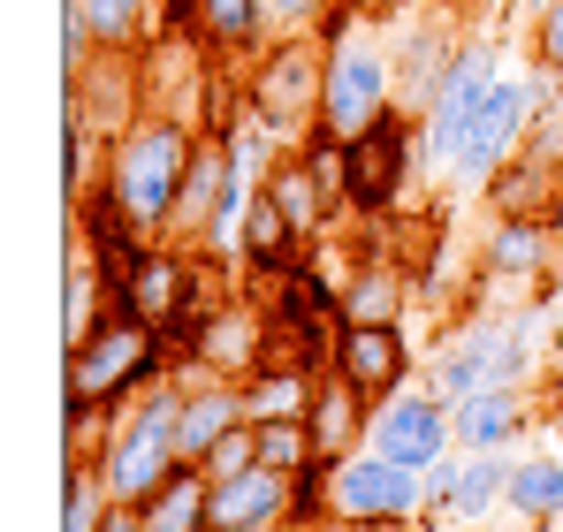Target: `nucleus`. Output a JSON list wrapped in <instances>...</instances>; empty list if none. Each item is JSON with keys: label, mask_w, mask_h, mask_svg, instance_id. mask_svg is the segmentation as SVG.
<instances>
[{"label": "nucleus", "mask_w": 563, "mask_h": 532, "mask_svg": "<svg viewBox=\"0 0 563 532\" xmlns=\"http://www.w3.org/2000/svg\"><path fill=\"white\" fill-rule=\"evenodd\" d=\"M297 252H305V236L289 229V213L275 206V190L260 182V190H252V213H244V266L289 281V274H297Z\"/></svg>", "instance_id": "nucleus-19"}, {"label": "nucleus", "mask_w": 563, "mask_h": 532, "mask_svg": "<svg viewBox=\"0 0 563 532\" xmlns=\"http://www.w3.org/2000/svg\"><path fill=\"white\" fill-rule=\"evenodd\" d=\"M190 153H198V130H184L176 114H145V122H130L122 137H107V168H99V176L122 198V213L137 221L145 244H161L168 221H176Z\"/></svg>", "instance_id": "nucleus-1"}, {"label": "nucleus", "mask_w": 563, "mask_h": 532, "mask_svg": "<svg viewBox=\"0 0 563 532\" xmlns=\"http://www.w3.org/2000/svg\"><path fill=\"white\" fill-rule=\"evenodd\" d=\"M450 419H457V448H518V434H526V388L465 396V403H450Z\"/></svg>", "instance_id": "nucleus-21"}, {"label": "nucleus", "mask_w": 563, "mask_h": 532, "mask_svg": "<svg viewBox=\"0 0 563 532\" xmlns=\"http://www.w3.org/2000/svg\"><path fill=\"white\" fill-rule=\"evenodd\" d=\"M556 252H563V244H556V229H549L541 213H503V221L487 229L479 266H487V281H533Z\"/></svg>", "instance_id": "nucleus-17"}, {"label": "nucleus", "mask_w": 563, "mask_h": 532, "mask_svg": "<svg viewBox=\"0 0 563 532\" xmlns=\"http://www.w3.org/2000/svg\"><path fill=\"white\" fill-rule=\"evenodd\" d=\"M107 274H114V281H107V289H114V312L145 320V328H161V335L190 312V281H198V266H190L184 244H168V236H161V244H137L130 259L107 266Z\"/></svg>", "instance_id": "nucleus-9"}, {"label": "nucleus", "mask_w": 563, "mask_h": 532, "mask_svg": "<svg viewBox=\"0 0 563 532\" xmlns=\"http://www.w3.org/2000/svg\"><path fill=\"white\" fill-rule=\"evenodd\" d=\"M533 62H541L549 85H563V0H549L541 23H533Z\"/></svg>", "instance_id": "nucleus-35"}, {"label": "nucleus", "mask_w": 563, "mask_h": 532, "mask_svg": "<svg viewBox=\"0 0 563 532\" xmlns=\"http://www.w3.org/2000/svg\"><path fill=\"white\" fill-rule=\"evenodd\" d=\"M335 373H351L366 396H396L404 380H411V343H404V328H335V351H328Z\"/></svg>", "instance_id": "nucleus-15"}, {"label": "nucleus", "mask_w": 563, "mask_h": 532, "mask_svg": "<svg viewBox=\"0 0 563 532\" xmlns=\"http://www.w3.org/2000/svg\"><path fill=\"white\" fill-rule=\"evenodd\" d=\"M366 419H374V396H366L351 373L328 365L320 388H312V419H305V426H312V448H320L328 464H343L351 448H366Z\"/></svg>", "instance_id": "nucleus-16"}, {"label": "nucleus", "mask_w": 563, "mask_h": 532, "mask_svg": "<svg viewBox=\"0 0 563 532\" xmlns=\"http://www.w3.org/2000/svg\"><path fill=\"white\" fill-rule=\"evenodd\" d=\"M380 114H396V69L388 46L358 23V8L343 0L328 15V91H320V130L328 137H358Z\"/></svg>", "instance_id": "nucleus-4"}, {"label": "nucleus", "mask_w": 563, "mask_h": 532, "mask_svg": "<svg viewBox=\"0 0 563 532\" xmlns=\"http://www.w3.org/2000/svg\"><path fill=\"white\" fill-rule=\"evenodd\" d=\"M99 281H107V259L85 252V236H77L69 244V281H62V335H69V351L99 328Z\"/></svg>", "instance_id": "nucleus-27"}, {"label": "nucleus", "mask_w": 563, "mask_h": 532, "mask_svg": "<svg viewBox=\"0 0 563 532\" xmlns=\"http://www.w3.org/2000/svg\"><path fill=\"white\" fill-rule=\"evenodd\" d=\"M411 168H427L411 114H380L374 130L343 137V206H351V213H388V206L404 198Z\"/></svg>", "instance_id": "nucleus-8"}, {"label": "nucleus", "mask_w": 563, "mask_h": 532, "mask_svg": "<svg viewBox=\"0 0 563 532\" xmlns=\"http://www.w3.org/2000/svg\"><path fill=\"white\" fill-rule=\"evenodd\" d=\"M184 38H198L213 62H260L267 54V15L260 0H176Z\"/></svg>", "instance_id": "nucleus-14"}, {"label": "nucleus", "mask_w": 563, "mask_h": 532, "mask_svg": "<svg viewBox=\"0 0 563 532\" xmlns=\"http://www.w3.org/2000/svg\"><path fill=\"white\" fill-rule=\"evenodd\" d=\"M358 532H396V518H380V525H358Z\"/></svg>", "instance_id": "nucleus-39"}, {"label": "nucleus", "mask_w": 563, "mask_h": 532, "mask_svg": "<svg viewBox=\"0 0 563 532\" xmlns=\"http://www.w3.org/2000/svg\"><path fill=\"white\" fill-rule=\"evenodd\" d=\"M267 190H275V206L289 213V229L312 244L320 229H328V213H335V190L312 176V160H305V145L297 153H275V168H267Z\"/></svg>", "instance_id": "nucleus-18"}, {"label": "nucleus", "mask_w": 563, "mask_h": 532, "mask_svg": "<svg viewBox=\"0 0 563 532\" xmlns=\"http://www.w3.org/2000/svg\"><path fill=\"white\" fill-rule=\"evenodd\" d=\"M343 0H260V15H267V38H305L312 23H328Z\"/></svg>", "instance_id": "nucleus-34"}, {"label": "nucleus", "mask_w": 563, "mask_h": 532, "mask_svg": "<svg viewBox=\"0 0 563 532\" xmlns=\"http://www.w3.org/2000/svg\"><path fill=\"white\" fill-rule=\"evenodd\" d=\"M99 532H145V525H137V510H130V502H114V518H107Z\"/></svg>", "instance_id": "nucleus-36"}, {"label": "nucleus", "mask_w": 563, "mask_h": 532, "mask_svg": "<svg viewBox=\"0 0 563 532\" xmlns=\"http://www.w3.org/2000/svg\"><path fill=\"white\" fill-rule=\"evenodd\" d=\"M549 190H556V168H549L541 153H526V160L495 168V182H487L495 213H549Z\"/></svg>", "instance_id": "nucleus-29"}, {"label": "nucleus", "mask_w": 563, "mask_h": 532, "mask_svg": "<svg viewBox=\"0 0 563 532\" xmlns=\"http://www.w3.org/2000/svg\"><path fill=\"white\" fill-rule=\"evenodd\" d=\"M312 388H320V380H312L305 365H289V357H282V365H260V373L244 380V419H252V426L312 419Z\"/></svg>", "instance_id": "nucleus-24"}, {"label": "nucleus", "mask_w": 563, "mask_h": 532, "mask_svg": "<svg viewBox=\"0 0 563 532\" xmlns=\"http://www.w3.org/2000/svg\"><path fill=\"white\" fill-rule=\"evenodd\" d=\"M260 464H275V472H305V464H320V448H312V426L305 419H275V426H260Z\"/></svg>", "instance_id": "nucleus-32"}, {"label": "nucleus", "mask_w": 563, "mask_h": 532, "mask_svg": "<svg viewBox=\"0 0 563 532\" xmlns=\"http://www.w3.org/2000/svg\"><path fill=\"white\" fill-rule=\"evenodd\" d=\"M320 91H328V38H275V54L252 62L244 107L275 130L282 153H297L320 130Z\"/></svg>", "instance_id": "nucleus-5"}, {"label": "nucleus", "mask_w": 563, "mask_h": 532, "mask_svg": "<svg viewBox=\"0 0 563 532\" xmlns=\"http://www.w3.org/2000/svg\"><path fill=\"white\" fill-rule=\"evenodd\" d=\"M351 8H358V15H388L396 0H351Z\"/></svg>", "instance_id": "nucleus-37"}, {"label": "nucleus", "mask_w": 563, "mask_h": 532, "mask_svg": "<svg viewBox=\"0 0 563 532\" xmlns=\"http://www.w3.org/2000/svg\"><path fill=\"white\" fill-rule=\"evenodd\" d=\"M533 335L541 320H510V328H472L450 351H434L427 365V388L442 403H465V396H487V388H526V365H533Z\"/></svg>", "instance_id": "nucleus-7"}, {"label": "nucleus", "mask_w": 563, "mask_h": 532, "mask_svg": "<svg viewBox=\"0 0 563 532\" xmlns=\"http://www.w3.org/2000/svg\"><path fill=\"white\" fill-rule=\"evenodd\" d=\"M92 168H107V160H99V130H85V107H69V114H62V198H69V213L85 206Z\"/></svg>", "instance_id": "nucleus-30"}, {"label": "nucleus", "mask_w": 563, "mask_h": 532, "mask_svg": "<svg viewBox=\"0 0 563 532\" xmlns=\"http://www.w3.org/2000/svg\"><path fill=\"white\" fill-rule=\"evenodd\" d=\"M495 77H503V62H495V46H487V38L457 46V62H450L442 91H434V107L419 114V160H427L434 176H450V160H457V137H465L472 107L487 99V85H495Z\"/></svg>", "instance_id": "nucleus-12"}, {"label": "nucleus", "mask_w": 563, "mask_h": 532, "mask_svg": "<svg viewBox=\"0 0 563 532\" xmlns=\"http://www.w3.org/2000/svg\"><path fill=\"white\" fill-rule=\"evenodd\" d=\"M252 464H260V426L244 419V426H229L221 442L206 448V464H198V472H206V479H236V472H252Z\"/></svg>", "instance_id": "nucleus-33"}, {"label": "nucleus", "mask_w": 563, "mask_h": 532, "mask_svg": "<svg viewBox=\"0 0 563 532\" xmlns=\"http://www.w3.org/2000/svg\"><path fill=\"white\" fill-rule=\"evenodd\" d=\"M450 62H457V38L450 31H419L404 46V62H396V114H427L442 77H450Z\"/></svg>", "instance_id": "nucleus-23"}, {"label": "nucleus", "mask_w": 563, "mask_h": 532, "mask_svg": "<svg viewBox=\"0 0 563 532\" xmlns=\"http://www.w3.org/2000/svg\"><path fill=\"white\" fill-rule=\"evenodd\" d=\"M145 8H153V0H85V15H92L107 54H130V46L145 38Z\"/></svg>", "instance_id": "nucleus-31"}, {"label": "nucleus", "mask_w": 563, "mask_h": 532, "mask_svg": "<svg viewBox=\"0 0 563 532\" xmlns=\"http://www.w3.org/2000/svg\"><path fill=\"white\" fill-rule=\"evenodd\" d=\"M556 281H563V252H556Z\"/></svg>", "instance_id": "nucleus-40"}, {"label": "nucleus", "mask_w": 563, "mask_h": 532, "mask_svg": "<svg viewBox=\"0 0 563 532\" xmlns=\"http://www.w3.org/2000/svg\"><path fill=\"white\" fill-rule=\"evenodd\" d=\"M161 365H168V335H161V328H145V320H130V312L99 320L92 335L69 351V388H62L69 426H85L99 411H114L122 396H137Z\"/></svg>", "instance_id": "nucleus-3"}, {"label": "nucleus", "mask_w": 563, "mask_h": 532, "mask_svg": "<svg viewBox=\"0 0 563 532\" xmlns=\"http://www.w3.org/2000/svg\"><path fill=\"white\" fill-rule=\"evenodd\" d=\"M260 343H267V320L252 304H213V312H198V335L168 357H190L198 373H221V380H252L267 365Z\"/></svg>", "instance_id": "nucleus-13"}, {"label": "nucleus", "mask_w": 563, "mask_h": 532, "mask_svg": "<svg viewBox=\"0 0 563 532\" xmlns=\"http://www.w3.org/2000/svg\"><path fill=\"white\" fill-rule=\"evenodd\" d=\"M404 304H411L404 274H396L388 259H374V266H358V274L343 281L335 320H343V328H404Z\"/></svg>", "instance_id": "nucleus-20"}, {"label": "nucleus", "mask_w": 563, "mask_h": 532, "mask_svg": "<svg viewBox=\"0 0 563 532\" xmlns=\"http://www.w3.org/2000/svg\"><path fill=\"white\" fill-rule=\"evenodd\" d=\"M206 495H213V479H206L198 464H176V472L137 502V525L145 532H213L206 525Z\"/></svg>", "instance_id": "nucleus-22"}, {"label": "nucleus", "mask_w": 563, "mask_h": 532, "mask_svg": "<svg viewBox=\"0 0 563 532\" xmlns=\"http://www.w3.org/2000/svg\"><path fill=\"white\" fill-rule=\"evenodd\" d=\"M184 380H153V388H137V396H122V411H114V426H107V442H99V472H107V487H114V502H145L176 464H184Z\"/></svg>", "instance_id": "nucleus-2"}, {"label": "nucleus", "mask_w": 563, "mask_h": 532, "mask_svg": "<svg viewBox=\"0 0 563 532\" xmlns=\"http://www.w3.org/2000/svg\"><path fill=\"white\" fill-rule=\"evenodd\" d=\"M541 107H549V85L541 77H510L503 69L487 85V99L472 107L465 137H457V160H450V182H495V168H510V153L541 122Z\"/></svg>", "instance_id": "nucleus-6"}, {"label": "nucleus", "mask_w": 563, "mask_h": 532, "mask_svg": "<svg viewBox=\"0 0 563 532\" xmlns=\"http://www.w3.org/2000/svg\"><path fill=\"white\" fill-rule=\"evenodd\" d=\"M419 495H427V472H411V464H396V456H380V448H351L343 464H335V479H328V502H335V518H351V525H380V518H411L419 510Z\"/></svg>", "instance_id": "nucleus-10"}, {"label": "nucleus", "mask_w": 563, "mask_h": 532, "mask_svg": "<svg viewBox=\"0 0 563 532\" xmlns=\"http://www.w3.org/2000/svg\"><path fill=\"white\" fill-rule=\"evenodd\" d=\"M556 426H563V357H556Z\"/></svg>", "instance_id": "nucleus-38"}, {"label": "nucleus", "mask_w": 563, "mask_h": 532, "mask_svg": "<svg viewBox=\"0 0 563 532\" xmlns=\"http://www.w3.org/2000/svg\"><path fill=\"white\" fill-rule=\"evenodd\" d=\"M510 472H518L510 448H465V472H457L450 518H457V525H479L495 502H510Z\"/></svg>", "instance_id": "nucleus-25"}, {"label": "nucleus", "mask_w": 563, "mask_h": 532, "mask_svg": "<svg viewBox=\"0 0 563 532\" xmlns=\"http://www.w3.org/2000/svg\"><path fill=\"white\" fill-rule=\"evenodd\" d=\"M556 532H563V525H556Z\"/></svg>", "instance_id": "nucleus-41"}, {"label": "nucleus", "mask_w": 563, "mask_h": 532, "mask_svg": "<svg viewBox=\"0 0 563 532\" xmlns=\"http://www.w3.org/2000/svg\"><path fill=\"white\" fill-rule=\"evenodd\" d=\"M366 448L427 472V464H442L457 448V419H450V403L434 388H396V396H380L374 419H366Z\"/></svg>", "instance_id": "nucleus-11"}, {"label": "nucleus", "mask_w": 563, "mask_h": 532, "mask_svg": "<svg viewBox=\"0 0 563 532\" xmlns=\"http://www.w3.org/2000/svg\"><path fill=\"white\" fill-rule=\"evenodd\" d=\"M503 510H518L526 525H563V456H518Z\"/></svg>", "instance_id": "nucleus-26"}, {"label": "nucleus", "mask_w": 563, "mask_h": 532, "mask_svg": "<svg viewBox=\"0 0 563 532\" xmlns=\"http://www.w3.org/2000/svg\"><path fill=\"white\" fill-rule=\"evenodd\" d=\"M114 518V487H107V472L99 464H69V479H62V532H99Z\"/></svg>", "instance_id": "nucleus-28"}]
</instances>
